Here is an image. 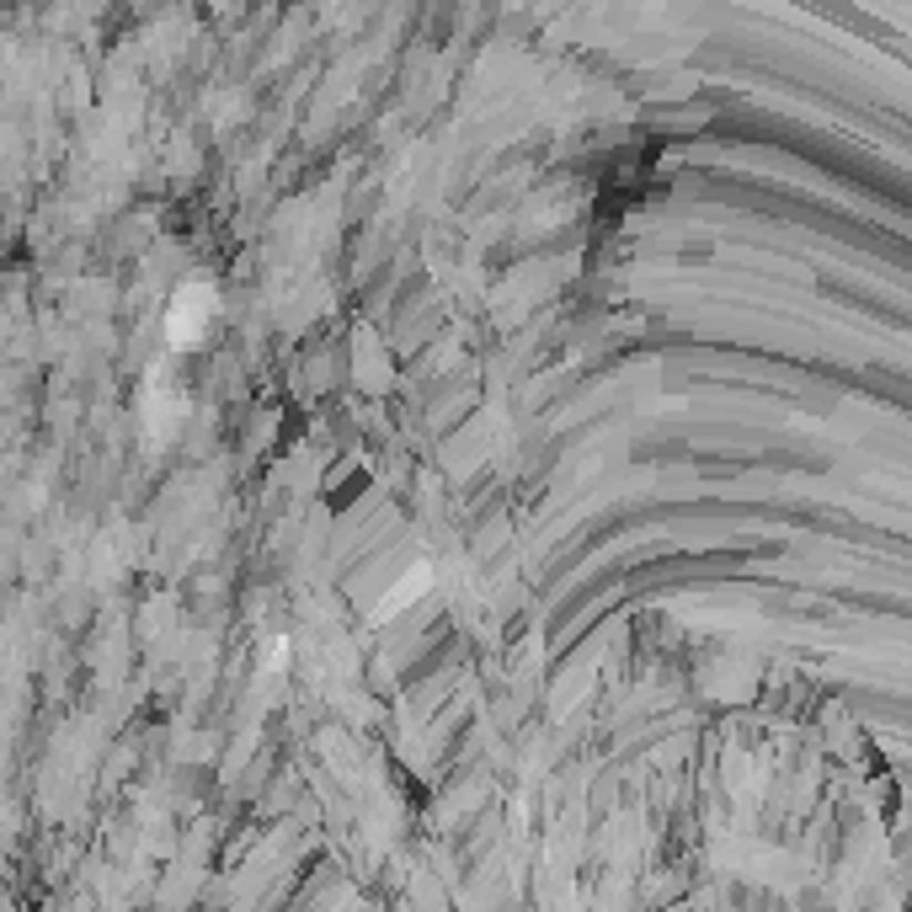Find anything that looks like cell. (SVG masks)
Here are the masks:
<instances>
[{
  "label": "cell",
  "mask_w": 912,
  "mask_h": 912,
  "mask_svg": "<svg viewBox=\"0 0 912 912\" xmlns=\"http://www.w3.org/2000/svg\"><path fill=\"white\" fill-rule=\"evenodd\" d=\"M214 326H219V299H214V288H203V284L176 288L172 310H166V337H172L176 352H193V347H203Z\"/></svg>",
  "instance_id": "cell-1"
},
{
  "label": "cell",
  "mask_w": 912,
  "mask_h": 912,
  "mask_svg": "<svg viewBox=\"0 0 912 912\" xmlns=\"http://www.w3.org/2000/svg\"><path fill=\"white\" fill-rule=\"evenodd\" d=\"M428 587H432V571H428V566H417L411 576H406V582H400V587H390V598L379 603V619H390L396 608H411V603L422 598Z\"/></svg>",
  "instance_id": "cell-2"
}]
</instances>
